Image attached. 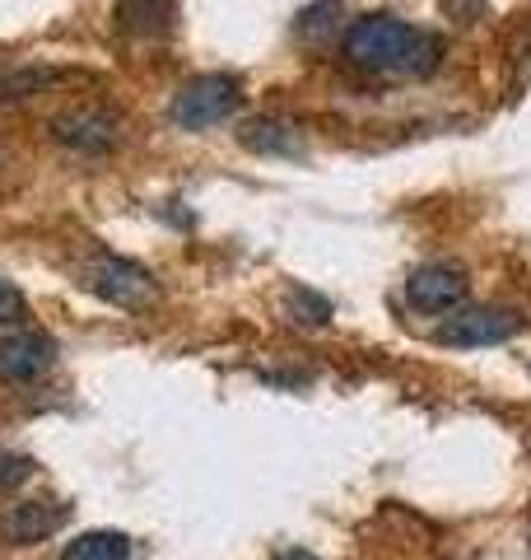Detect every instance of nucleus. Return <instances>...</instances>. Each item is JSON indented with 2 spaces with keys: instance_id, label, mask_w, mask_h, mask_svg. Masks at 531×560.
<instances>
[{
  "instance_id": "nucleus-2",
  "label": "nucleus",
  "mask_w": 531,
  "mask_h": 560,
  "mask_svg": "<svg viewBox=\"0 0 531 560\" xmlns=\"http://www.w3.org/2000/svg\"><path fill=\"white\" fill-rule=\"evenodd\" d=\"M243 108V80L238 75H201L173 98V121L187 131H205L215 121H228Z\"/></svg>"
},
{
  "instance_id": "nucleus-6",
  "label": "nucleus",
  "mask_w": 531,
  "mask_h": 560,
  "mask_svg": "<svg viewBox=\"0 0 531 560\" xmlns=\"http://www.w3.org/2000/svg\"><path fill=\"white\" fill-rule=\"evenodd\" d=\"M51 136H57L66 150L108 154L121 140V127H117V117L103 113V108H66V113L51 117Z\"/></svg>"
},
{
  "instance_id": "nucleus-15",
  "label": "nucleus",
  "mask_w": 531,
  "mask_h": 560,
  "mask_svg": "<svg viewBox=\"0 0 531 560\" xmlns=\"http://www.w3.org/2000/svg\"><path fill=\"white\" fill-rule=\"evenodd\" d=\"M275 560H317L312 551H304V547H290V551H280Z\"/></svg>"
},
{
  "instance_id": "nucleus-7",
  "label": "nucleus",
  "mask_w": 531,
  "mask_h": 560,
  "mask_svg": "<svg viewBox=\"0 0 531 560\" xmlns=\"http://www.w3.org/2000/svg\"><path fill=\"white\" fill-rule=\"evenodd\" d=\"M57 364V341L43 331H10L0 337V383H33Z\"/></svg>"
},
{
  "instance_id": "nucleus-3",
  "label": "nucleus",
  "mask_w": 531,
  "mask_h": 560,
  "mask_svg": "<svg viewBox=\"0 0 531 560\" xmlns=\"http://www.w3.org/2000/svg\"><path fill=\"white\" fill-rule=\"evenodd\" d=\"M84 285L98 294V300H108L117 308H145L158 300V280L140 267V261H127V257H113L103 253L84 267Z\"/></svg>"
},
{
  "instance_id": "nucleus-10",
  "label": "nucleus",
  "mask_w": 531,
  "mask_h": 560,
  "mask_svg": "<svg viewBox=\"0 0 531 560\" xmlns=\"http://www.w3.org/2000/svg\"><path fill=\"white\" fill-rule=\"evenodd\" d=\"M238 145L252 154H298L304 150V136H298L294 121L280 117H252L238 127Z\"/></svg>"
},
{
  "instance_id": "nucleus-5",
  "label": "nucleus",
  "mask_w": 531,
  "mask_h": 560,
  "mask_svg": "<svg viewBox=\"0 0 531 560\" xmlns=\"http://www.w3.org/2000/svg\"><path fill=\"white\" fill-rule=\"evenodd\" d=\"M405 300L420 313H452L467 300V271L457 261H429V267L411 271L405 280Z\"/></svg>"
},
{
  "instance_id": "nucleus-14",
  "label": "nucleus",
  "mask_w": 531,
  "mask_h": 560,
  "mask_svg": "<svg viewBox=\"0 0 531 560\" xmlns=\"http://www.w3.org/2000/svg\"><path fill=\"white\" fill-rule=\"evenodd\" d=\"M28 471H33L28 458H20V453H0V490H14L20 481H28Z\"/></svg>"
},
{
  "instance_id": "nucleus-1",
  "label": "nucleus",
  "mask_w": 531,
  "mask_h": 560,
  "mask_svg": "<svg viewBox=\"0 0 531 560\" xmlns=\"http://www.w3.org/2000/svg\"><path fill=\"white\" fill-rule=\"evenodd\" d=\"M345 61L368 75H429L442 61V38L397 14H368L345 33Z\"/></svg>"
},
{
  "instance_id": "nucleus-12",
  "label": "nucleus",
  "mask_w": 531,
  "mask_h": 560,
  "mask_svg": "<svg viewBox=\"0 0 531 560\" xmlns=\"http://www.w3.org/2000/svg\"><path fill=\"white\" fill-rule=\"evenodd\" d=\"M335 14H341V0H322V5H312L298 14V38H327V33L335 28Z\"/></svg>"
},
{
  "instance_id": "nucleus-9",
  "label": "nucleus",
  "mask_w": 531,
  "mask_h": 560,
  "mask_svg": "<svg viewBox=\"0 0 531 560\" xmlns=\"http://www.w3.org/2000/svg\"><path fill=\"white\" fill-rule=\"evenodd\" d=\"M177 20V0H117V28L131 38H164Z\"/></svg>"
},
{
  "instance_id": "nucleus-4",
  "label": "nucleus",
  "mask_w": 531,
  "mask_h": 560,
  "mask_svg": "<svg viewBox=\"0 0 531 560\" xmlns=\"http://www.w3.org/2000/svg\"><path fill=\"white\" fill-rule=\"evenodd\" d=\"M522 331V318L512 308H494V304H457L438 327L442 346H499L512 341Z\"/></svg>"
},
{
  "instance_id": "nucleus-8",
  "label": "nucleus",
  "mask_w": 531,
  "mask_h": 560,
  "mask_svg": "<svg viewBox=\"0 0 531 560\" xmlns=\"http://www.w3.org/2000/svg\"><path fill=\"white\" fill-rule=\"evenodd\" d=\"M66 518H70V504L20 500V504H10V510L0 514V537H5L10 547H33V541H47Z\"/></svg>"
},
{
  "instance_id": "nucleus-11",
  "label": "nucleus",
  "mask_w": 531,
  "mask_h": 560,
  "mask_svg": "<svg viewBox=\"0 0 531 560\" xmlns=\"http://www.w3.org/2000/svg\"><path fill=\"white\" fill-rule=\"evenodd\" d=\"M61 560H131V537L117 533V528L80 533L75 541H66Z\"/></svg>"
},
{
  "instance_id": "nucleus-13",
  "label": "nucleus",
  "mask_w": 531,
  "mask_h": 560,
  "mask_svg": "<svg viewBox=\"0 0 531 560\" xmlns=\"http://www.w3.org/2000/svg\"><path fill=\"white\" fill-rule=\"evenodd\" d=\"M24 318H28V300L0 276V327H20Z\"/></svg>"
}]
</instances>
